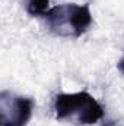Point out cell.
<instances>
[{"label":"cell","instance_id":"cell-5","mask_svg":"<svg viewBox=\"0 0 124 126\" xmlns=\"http://www.w3.org/2000/svg\"><path fill=\"white\" fill-rule=\"evenodd\" d=\"M118 69H120V70L124 73V56H123V59L118 62Z\"/></svg>","mask_w":124,"mask_h":126},{"label":"cell","instance_id":"cell-3","mask_svg":"<svg viewBox=\"0 0 124 126\" xmlns=\"http://www.w3.org/2000/svg\"><path fill=\"white\" fill-rule=\"evenodd\" d=\"M34 100L13 94L10 91L0 93V125L26 126L32 116Z\"/></svg>","mask_w":124,"mask_h":126},{"label":"cell","instance_id":"cell-1","mask_svg":"<svg viewBox=\"0 0 124 126\" xmlns=\"http://www.w3.org/2000/svg\"><path fill=\"white\" fill-rule=\"evenodd\" d=\"M56 117L77 126L93 125L104 116L102 106L86 91L59 94L54 100Z\"/></svg>","mask_w":124,"mask_h":126},{"label":"cell","instance_id":"cell-2","mask_svg":"<svg viewBox=\"0 0 124 126\" xmlns=\"http://www.w3.org/2000/svg\"><path fill=\"white\" fill-rule=\"evenodd\" d=\"M44 18L51 32L70 38H79L92 24V13L88 4H60L47 10Z\"/></svg>","mask_w":124,"mask_h":126},{"label":"cell","instance_id":"cell-4","mask_svg":"<svg viewBox=\"0 0 124 126\" xmlns=\"http://www.w3.org/2000/svg\"><path fill=\"white\" fill-rule=\"evenodd\" d=\"M25 9L31 16H39L45 15L48 10L50 0H24Z\"/></svg>","mask_w":124,"mask_h":126}]
</instances>
